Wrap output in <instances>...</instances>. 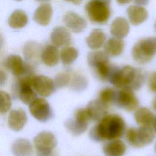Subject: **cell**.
I'll list each match as a JSON object with an SVG mask.
<instances>
[{
	"label": "cell",
	"instance_id": "1",
	"mask_svg": "<svg viewBox=\"0 0 156 156\" xmlns=\"http://www.w3.org/2000/svg\"><path fill=\"white\" fill-rule=\"evenodd\" d=\"M125 129L126 124L122 118L116 114H110L105 116L98 125L91 129L89 136L95 141H110L121 138Z\"/></svg>",
	"mask_w": 156,
	"mask_h": 156
},
{
	"label": "cell",
	"instance_id": "2",
	"mask_svg": "<svg viewBox=\"0 0 156 156\" xmlns=\"http://www.w3.org/2000/svg\"><path fill=\"white\" fill-rule=\"evenodd\" d=\"M107 80L116 88L138 90L143 86L145 76L140 68L126 65L122 68L112 65Z\"/></svg>",
	"mask_w": 156,
	"mask_h": 156
},
{
	"label": "cell",
	"instance_id": "3",
	"mask_svg": "<svg viewBox=\"0 0 156 156\" xmlns=\"http://www.w3.org/2000/svg\"><path fill=\"white\" fill-rule=\"evenodd\" d=\"M156 55V37H151L136 41L132 49L133 60L143 65L149 63Z\"/></svg>",
	"mask_w": 156,
	"mask_h": 156
},
{
	"label": "cell",
	"instance_id": "4",
	"mask_svg": "<svg viewBox=\"0 0 156 156\" xmlns=\"http://www.w3.org/2000/svg\"><path fill=\"white\" fill-rule=\"evenodd\" d=\"M110 4L104 0H90L85 7L88 18L96 24H105L110 16Z\"/></svg>",
	"mask_w": 156,
	"mask_h": 156
},
{
	"label": "cell",
	"instance_id": "5",
	"mask_svg": "<svg viewBox=\"0 0 156 156\" xmlns=\"http://www.w3.org/2000/svg\"><path fill=\"white\" fill-rule=\"evenodd\" d=\"M126 138L128 143L132 146L140 148L150 144L155 138L153 130L151 127H130L126 133Z\"/></svg>",
	"mask_w": 156,
	"mask_h": 156
},
{
	"label": "cell",
	"instance_id": "6",
	"mask_svg": "<svg viewBox=\"0 0 156 156\" xmlns=\"http://www.w3.org/2000/svg\"><path fill=\"white\" fill-rule=\"evenodd\" d=\"M113 103L118 107L127 112L136 110L138 106V100L132 90L128 88H122L116 91Z\"/></svg>",
	"mask_w": 156,
	"mask_h": 156
},
{
	"label": "cell",
	"instance_id": "7",
	"mask_svg": "<svg viewBox=\"0 0 156 156\" xmlns=\"http://www.w3.org/2000/svg\"><path fill=\"white\" fill-rule=\"evenodd\" d=\"M29 111L32 116L40 122H46L53 116L49 102L44 98L35 99L29 105Z\"/></svg>",
	"mask_w": 156,
	"mask_h": 156
},
{
	"label": "cell",
	"instance_id": "8",
	"mask_svg": "<svg viewBox=\"0 0 156 156\" xmlns=\"http://www.w3.org/2000/svg\"><path fill=\"white\" fill-rule=\"evenodd\" d=\"M57 143L54 135L49 131H43L39 133L34 140L37 152L42 154L53 152L57 146Z\"/></svg>",
	"mask_w": 156,
	"mask_h": 156
},
{
	"label": "cell",
	"instance_id": "9",
	"mask_svg": "<svg viewBox=\"0 0 156 156\" xmlns=\"http://www.w3.org/2000/svg\"><path fill=\"white\" fill-rule=\"evenodd\" d=\"M4 65L16 77H18L26 72L34 69L32 66L25 63L18 55H10L8 56L5 60Z\"/></svg>",
	"mask_w": 156,
	"mask_h": 156
},
{
	"label": "cell",
	"instance_id": "10",
	"mask_svg": "<svg viewBox=\"0 0 156 156\" xmlns=\"http://www.w3.org/2000/svg\"><path fill=\"white\" fill-rule=\"evenodd\" d=\"M33 86L36 93L43 97L51 96L55 90L54 81L43 75L35 76Z\"/></svg>",
	"mask_w": 156,
	"mask_h": 156
},
{
	"label": "cell",
	"instance_id": "11",
	"mask_svg": "<svg viewBox=\"0 0 156 156\" xmlns=\"http://www.w3.org/2000/svg\"><path fill=\"white\" fill-rule=\"evenodd\" d=\"M63 23L73 32L80 33L87 27L86 21L76 12H68L63 16Z\"/></svg>",
	"mask_w": 156,
	"mask_h": 156
},
{
	"label": "cell",
	"instance_id": "12",
	"mask_svg": "<svg viewBox=\"0 0 156 156\" xmlns=\"http://www.w3.org/2000/svg\"><path fill=\"white\" fill-rule=\"evenodd\" d=\"M50 39L52 44L56 47L67 46L71 43V35L65 27L57 26L53 29Z\"/></svg>",
	"mask_w": 156,
	"mask_h": 156
},
{
	"label": "cell",
	"instance_id": "13",
	"mask_svg": "<svg viewBox=\"0 0 156 156\" xmlns=\"http://www.w3.org/2000/svg\"><path fill=\"white\" fill-rule=\"evenodd\" d=\"M27 121V114L22 108L15 109L10 112L8 117V124L12 130L14 131L21 130L26 125Z\"/></svg>",
	"mask_w": 156,
	"mask_h": 156
},
{
	"label": "cell",
	"instance_id": "14",
	"mask_svg": "<svg viewBox=\"0 0 156 156\" xmlns=\"http://www.w3.org/2000/svg\"><path fill=\"white\" fill-rule=\"evenodd\" d=\"M43 48L41 44L34 41H29L24 46L23 54L26 63L34 66L41 58V54Z\"/></svg>",
	"mask_w": 156,
	"mask_h": 156
},
{
	"label": "cell",
	"instance_id": "15",
	"mask_svg": "<svg viewBox=\"0 0 156 156\" xmlns=\"http://www.w3.org/2000/svg\"><path fill=\"white\" fill-rule=\"evenodd\" d=\"M108 106L99 99L92 100L88 102L86 107L87 110L93 121H100L107 115Z\"/></svg>",
	"mask_w": 156,
	"mask_h": 156
},
{
	"label": "cell",
	"instance_id": "16",
	"mask_svg": "<svg viewBox=\"0 0 156 156\" xmlns=\"http://www.w3.org/2000/svg\"><path fill=\"white\" fill-rule=\"evenodd\" d=\"M129 30L130 26L127 20L122 16L115 18L110 25V33L114 37L123 38L128 35Z\"/></svg>",
	"mask_w": 156,
	"mask_h": 156
},
{
	"label": "cell",
	"instance_id": "17",
	"mask_svg": "<svg viewBox=\"0 0 156 156\" xmlns=\"http://www.w3.org/2000/svg\"><path fill=\"white\" fill-rule=\"evenodd\" d=\"M127 14L130 23L133 26H138L144 22L148 17L146 9L140 5H130L127 9Z\"/></svg>",
	"mask_w": 156,
	"mask_h": 156
},
{
	"label": "cell",
	"instance_id": "18",
	"mask_svg": "<svg viewBox=\"0 0 156 156\" xmlns=\"http://www.w3.org/2000/svg\"><path fill=\"white\" fill-rule=\"evenodd\" d=\"M60 52L55 46L53 44L46 45L43 48L41 54V60L46 66H54L59 62Z\"/></svg>",
	"mask_w": 156,
	"mask_h": 156
},
{
	"label": "cell",
	"instance_id": "19",
	"mask_svg": "<svg viewBox=\"0 0 156 156\" xmlns=\"http://www.w3.org/2000/svg\"><path fill=\"white\" fill-rule=\"evenodd\" d=\"M102 151L105 156H123L126 151V146L119 139L112 140L104 145Z\"/></svg>",
	"mask_w": 156,
	"mask_h": 156
},
{
	"label": "cell",
	"instance_id": "20",
	"mask_svg": "<svg viewBox=\"0 0 156 156\" xmlns=\"http://www.w3.org/2000/svg\"><path fill=\"white\" fill-rule=\"evenodd\" d=\"M103 46L104 52L108 57H117L122 52L124 42L122 38L113 37L105 41Z\"/></svg>",
	"mask_w": 156,
	"mask_h": 156
},
{
	"label": "cell",
	"instance_id": "21",
	"mask_svg": "<svg viewBox=\"0 0 156 156\" xmlns=\"http://www.w3.org/2000/svg\"><path fill=\"white\" fill-rule=\"evenodd\" d=\"M52 16V8L49 4L40 5L35 11L34 20L41 26H47L51 22Z\"/></svg>",
	"mask_w": 156,
	"mask_h": 156
},
{
	"label": "cell",
	"instance_id": "22",
	"mask_svg": "<svg viewBox=\"0 0 156 156\" xmlns=\"http://www.w3.org/2000/svg\"><path fill=\"white\" fill-rule=\"evenodd\" d=\"M12 152L14 156H32L33 147L28 140L19 138L12 144Z\"/></svg>",
	"mask_w": 156,
	"mask_h": 156
},
{
	"label": "cell",
	"instance_id": "23",
	"mask_svg": "<svg viewBox=\"0 0 156 156\" xmlns=\"http://www.w3.org/2000/svg\"><path fill=\"white\" fill-rule=\"evenodd\" d=\"M106 38V34L103 30L99 29H94L86 38V43L90 49L96 50L104 45Z\"/></svg>",
	"mask_w": 156,
	"mask_h": 156
},
{
	"label": "cell",
	"instance_id": "24",
	"mask_svg": "<svg viewBox=\"0 0 156 156\" xmlns=\"http://www.w3.org/2000/svg\"><path fill=\"white\" fill-rule=\"evenodd\" d=\"M133 116L136 124L143 127H151L154 118L152 112L146 107L138 108Z\"/></svg>",
	"mask_w": 156,
	"mask_h": 156
},
{
	"label": "cell",
	"instance_id": "25",
	"mask_svg": "<svg viewBox=\"0 0 156 156\" xmlns=\"http://www.w3.org/2000/svg\"><path fill=\"white\" fill-rule=\"evenodd\" d=\"M28 22L27 14L21 10H15L8 20V24L13 29H21L26 26Z\"/></svg>",
	"mask_w": 156,
	"mask_h": 156
},
{
	"label": "cell",
	"instance_id": "26",
	"mask_svg": "<svg viewBox=\"0 0 156 156\" xmlns=\"http://www.w3.org/2000/svg\"><path fill=\"white\" fill-rule=\"evenodd\" d=\"M88 122L81 121L75 118L68 119L65 122L67 130L74 135H79L84 133L88 129Z\"/></svg>",
	"mask_w": 156,
	"mask_h": 156
},
{
	"label": "cell",
	"instance_id": "27",
	"mask_svg": "<svg viewBox=\"0 0 156 156\" xmlns=\"http://www.w3.org/2000/svg\"><path fill=\"white\" fill-rule=\"evenodd\" d=\"M108 56L104 51H94L89 52L87 55V62L92 69L101 64L109 62Z\"/></svg>",
	"mask_w": 156,
	"mask_h": 156
},
{
	"label": "cell",
	"instance_id": "28",
	"mask_svg": "<svg viewBox=\"0 0 156 156\" xmlns=\"http://www.w3.org/2000/svg\"><path fill=\"white\" fill-rule=\"evenodd\" d=\"M79 52L77 49L72 46H65L60 52V58L64 65H69L77 58Z\"/></svg>",
	"mask_w": 156,
	"mask_h": 156
},
{
	"label": "cell",
	"instance_id": "29",
	"mask_svg": "<svg viewBox=\"0 0 156 156\" xmlns=\"http://www.w3.org/2000/svg\"><path fill=\"white\" fill-rule=\"evenodd\" d=\"M87 79L80 74H76L72 80L71 79V88L74 91H82L87 88Z\"/></svg>",
	"mask_w": 156,
	"mask_h": 156
},
{
	"label": "cell",
	"instance_id": "30",
	"mask_svg": "<svg viewBox=\"0 0 156 156\" xmlns=\"http://www.w3.org/2000/svg\"><path fill=\"white\" fill-rule=\"evenodd\" d=\"M116 91L112 88H105L102 90L99 95V100L102 102L107 105H109L112 103H113Z\"/></svg>",
	"mask_w": 156,
	"mask_h": 156
},
{
	"label": "cell",
	"instance_id": "31",
	"mask_svg": "<svg viewBox=\"0 0 156 156\" xmlns=\"http://www.w3.org/2000/svg\"><path fill=\"white\" fill-rule=\"evenodd\" d=\"M71 76L69 72L65 71L60 73L55 76L54 80L55 89L67 86L71 82Z\"/></svg>",
	"mask_w": 156,
	"mask_h": 156
},
{
	"label": "cell",
	"instance_id": "32",
	"mask_svg": "<svg viewBox=\"0 0 156 156\" xmlns=\"http://www.w3.org/2000/svg\"><path fill=\"white\" fill-rule=\"evenodd\" d=\"M11 98L5 91L0 90V113H5L10 108Z\"/></svg>",
	"mask_w": 156,
	"mask_h": 156
},
{
	"label": "cell",
	"instance_id": "33",
	"mask_svg": "<svg viewBox=\"0 0 156 156\" xmlns=\"http://www.w3.org/2000/svg\"><path fill=\"white\" fill-rule=\"evenodd\" d=\"M74 118H75L81 121L88 122V123L89 121L91 120L90 117L89 116V114H88L86 108H82L77 109L75 112Z\"/></svg>",
	"mask_w": 156,
	"mask_h": 156
},
{
	"label": "cell",
	"instance_id": "34",
	"mask_svg": "<svg viewBox=\"0 0 156 156\" xmlns=\"http://www.w3.org/2000/svg\"><path fill=\"white\" fill-rule=\"evenodd\" d=\"M148 86L149 89L154 93H156V71L151 73L148 78Z\"/></svg>",
	"mask_w": 156,
	"mask_h": 156
},
{
	"label": "cell",
	"instance_id": "35",
	"mask_svg": "<svg viewBox=\"0 0 156 156\" xmlns=\"http://www.w3.org/2000/svg\"><path fill=\"white\" fill-rule=\"evenodd\" d=\"M7 80V76L5 71L0 69V87L4 85Z\"/></svg>",
	"mask_w": 156,
	"mask_h": 156
},
{
	"label": "cell",
	"instance_id": "36",
	"mask_svg": "<svg viewBox=\"0 0 156 156\" xmlns=\"http://www.w3.org/2000/svg\"><path fill=\"white\" fill-rule=\"evenodd\" d=\"M37 156H58V153L55 151H54L52 152L46 153V154L37 152Z\"/></svg>",
	"mask_w": 156,
	"mask_h": 156
},
{
	"label": "cell",
	"instance_id": "37",
	"mask_svg": "<svg viewBox=\"0 0 156 156\" xmlns=\"http://www.w3.org/2000/svg\"><path fill=\"white\" fill-rule=\"evenodd\" d=\"M133 1L137 5H140V6L146 5L149 1V0H133Z\"/></svg>",
	"mask_w": 156,
	"mask_h": 156
},
{
	"label": "cell",
	"instance_id": "38",
	"mask_svg": "<svg viewBox=\"0 0 156 156\" xmlns=\"http://www.w3.org/2000/svg\"><path fill=\"white\" fill-rule=\"evenodd\" d=\"M116 1L120 5H125L130 2L132 0H116Z\"/></svg>",
	"mask_w": 156,
	"mask_h": 156
},
{
	"label": "cell",
	"instance_id": "39",
	"mask_svg": "<svg viewBox=\"0 0 156 156\" xmlns=\"http://www.w3.org/2000/svg\"><path fill=\"white\" fill-rule=\"evenodd\" d=\"M66 2H71L75 5H79L81 3L82 1V0H64Z\"/></svg>",
	"mask_w": 156,
	"mask_h": 156
},
{
	"label": "cell",
	"instance_id": "40",
	"mask_svg": "<svg viewBox=\"0 0 156 156\" xmlns=\"http://www.w3.org/2000/svg\"><path fill=\"white\" fill-rule=\"evenodd\" d=\"M152 127H153V131L155 133H156V117H155L154 118V121H153V122H152Z\"/></svg>",
	"mask_w": 156,
	"mask_h": 156
},
{
	"label": "cell",
	"instance_id": "41",
	"mask_svg": "<svg viewBox=\"0 0 156 156\" xmlns=\"http://www.w3.org/2000/svg\"><path fill=\"white\" fill-rule=\"evenodd\" d=\"M4 38L3 36L2 35V34L0 33V50L1 49V48H2L3 45H4Z\"/></svg>",
	"mask_w": 156,
	"mask_h": 156
},
{
	"label": "cell",
	"instance_id": "42",
	"mask_svg": "<svg viewBox=\"0 0 156 156\" xmlns=\"http://www.w3.org/2000/svg\"><path fill=\"white\" fill-rule=\"evenodd\" d=\"M152 104H153V107H154V108L156 110V98L154 100Z\"/></svg>",
	"mask_w": 156,
	"mask_h": 156
},
{
	"label": "cell",
	"instance_id": "43",
	"mask_svg": "<svg viewBox=\"0 0 156 156\" xmlns=\"http://www.w3.org/2000/svg\"><path fill=\"white\" fill-rule=\"evenodd\" d=\"M37 1H38V2H48L51 0H36Z\"/></svg>",
	"mask_w": 156,
	"mask_h": 156
},
{
	"label": "cell",
	"instance_id": "44",
	"mask_svg": "<svg viewBox=\"0 0 156 156\" xmlns=\"http://www.w3.org/2000/svg\"><path fill=\"white\" fill-rule=\"evenodd\" d=\"M154 29H155V30L156 31V21H155V24H154Z\"/></svg>",
	"mask_w": 156,
	"mask_h": 156
},
{
	"label": "cell",
	"instance_id": "45",
	"mask_svg": "<svg viewBox=\"0 0 156 156\" xmlns=\"http://www.w3.org/2000/svg\"><path fill=\"white\" fill-rule=\"evenodd\" d=\"M154 150H155V152L156 153V142H155V146H154Z\"/></svg>",
	"mask_w": 156,
	"mask_h": 156
},
{
	"label": "cell",
	"instance_id": "46",
	"mask_svg": "<svg viewBox=\"0 0 156 156\" xmlns=\"http://www.w3.org/2000/svg\"><path fill=\"white\" fill-rule=\"evenodd\" d=\"M15 1H22V0H15Z\"/></svg>",
	"mask_w": 156,
	"mask_h": 156
}]
</instances>
